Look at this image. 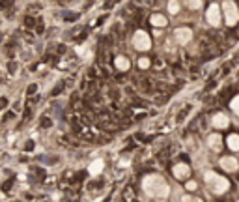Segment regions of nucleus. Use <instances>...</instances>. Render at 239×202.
Returning a JSON list of instances; mask_svg holds the SVG:
<instances>
[{"mask_svg": "<svg viewBox=\"0 0 239 202\" xmlns=\"http://www.w3.org/2000/svg\"><path fill=\"white\" fill-rule=\"evenodd\" d=\"M105 170V159L103 157H97V159H91L90 165H88V174L91 178H97L99 174H103Z\"/></svg>", "mask_w": 239, "mask_h": 202, "instance_id": "nucleus-11", "label": "nucleus"}, {"mask_svg": "<svg viewBox=\"0 0 239 202\" xmlns=\"http://www.w3.org/2000/svg\"><path fill=\"white\" fill-rule=\"evenodd\" d=\"M35 94H38V83H30L26 86V95L30 97V95H35Z\"/></svg>", "mask_w": 239, "mask_h": 202, "instance_id": "nucleus-20", "label": "nucleus"}, {"mask_svg": "<svg viewBox=\"0 0 239 202\" xmlns=\"http://www.w3.org/2000/svg\"><path fill=\"white\" fill-rule=\"evenodd\" d=\"M191 174H192V169H191V165L187 163V161H176V163L172 165V176H174L177 181H183V184H185V181L191 178Z\"/></svg>", "mask_w": 239, "mask_h": 202, "instance_id": "nucleus-8", "label": "nucleus"}, {"mask_svg": "<svg viewBox=\"0 0 239 202\" xmlns=\"http://www.w3.org/2000/svg\"><path fill=\"white\" fill-rule=\"evenodd\" d=\"M24 26L26 28H35V17L26 15V17H24Z\"/></svg>", "mask_w": 239, "mask_h": 202, "instance_id": "nucleus-21", "label": "nucleus"}, {"mask_svg": "<svg viewBox=\"0 0 239 202\" xmlns=\"http://www.w3.org/2000/svg\"><path fill=\"white\" fill-rule=\"evenodd\" d=\"M136 65H138V69L146 71V69L151 68V58H150V56H140L138 60H136Z\"/></svg>", "mask_w": 239, "mask_h": 202, "instance_id": "nucleus-17", "label": "nucleus"}, {"mask_svg": "<svg viewBox=\"0 0 239 202\" xmlns=\"http://www.w3.org/2000/svg\"><path fill=\"white\" fill-rule=\"evenodd\" d=\"M218 166H221L226 174H237L239 172V159L233 154L222 155V157L218 159Z\"/></svg>", "mask_w": 239, "mask_h": 202, "instance_id": "nucleus-10", "label": "nucleus"}, {"mask_svg": "<svg viewBox=\"0 0 239 202\" xmlns=\"http://www.w3.org/2000/svg\"><path fill=\"white\" fill-rule=\"evenodd\" d=\"M8 68H9V69H8V71H9V75H15V73H17L19 64H17V62H9V64H8Z\"/></svg>", "mask_w": 239, "mask_h": 202, "instance_id": "nucleus-23", "label": "nucleus"}, {"mask_svg": "<svg viewBox=\"0 0 239 202\" xmlns=\"http://www.w3.org/2000/svg\"><path fill=\"white\" fill-rule=\"evenodd\" d=\"M62 90H64V83H58V86H54V90L50 92V95H58V94H62Z\"/></svg>", "mask_w": 239, "mask_h": 202, "instance_id": "nucleus-25", "label": "nucleus"}, {"mask_svg": "<svg viewBox=\"0 0 239 202\" xmlns=\"http://www.w3.org/2000/svg\"><path fill=\"white\" fill-rule=\"evenodd\" d=\"M131 45H133V49L138 51V53H148L151 49V45H153V41H151L150 32L138 28V30H135L133 36H131Z\"/></svg>", "mask_w": 239, "mask_h": 202, "instance_id": "nucleus-4", "label": "nucleus"}, {"mask_svg": "<svg viewBox=\"0 0 239 202\" xmlns=\"http://www.w3.org/2000/svg\"><path fill=\"white\" fill-rule=\"evenodd\" d=\"M202 180H204L206 189L209 191L213 196H224L228 191L232 189L230 180H228L224 174H218L217 170H204Z\"/></svg>", "mask_w": 239, "mask_h": 202, "instance_id": "nucleus-2", "label": "nucleus"}, {"mask_svg": "<svg viewBox=\"0 0 239 202\" xmlns=\"http://www.w3.org/2000/svg\"><path fill=\"white\" fill-rule=\"evenodd\" d=\"M230 110L239 118V94H235V95L230 99Z\"/></svg>", "mask_w": 239, "mask_h": 202, "instance_id": "nucleus-19", "label": "nucleus"}, {"mask_svg": "<svg viewBox=\"0 0 239 202\" xmlns=\"http://www.w3.org/2000/svg\"><path fill=\"white\" fill-rule=\"evenodd\" d=\"M222 15H224V24L228 28H235L239 24V6L235 0H222Z\"/></svg>", "mask_w": 239, "mask_h": 202, "instance_id": "nucleus-3", "label": "nucleus"}, {"mask_svg": "<svg viewBox=\"0 0 239 202\" xmlns=\"http://www.w3.org/2000/svg\"><path fill=\"white\" fill-rule=\"evenodd\" d=\"M140 187L142 191L146 193L148 198H155V200H165L170 196V184L166 181V178L162 174H157V172H151V174H146L140 181Z\"/></svg>", "mask_w": 239, "mask_h": 202, "instance_id": "nucleus-1", "label": "nucleus"}, {"mask_svg": "<svg viewBox=\"0 0 239 202\" xmlns=\"http://www.w3.org/2000/svg\"><path fill=\"white\" fill-rule=\"evenodd\" d=\"M114 68L118 69L120 73H127L131 69V60L127 54H118V56H114Z\"/></svg>", "mask_w": 239, "mask_h": 202, "instance_id": "nucleus-13", "label": "nucleus"}, {"mask_svg": "<svg viewBox=\"0 0 239 202\" xmlns=\"http://www.w3.org/2000/svg\"><path fill=\"white\" fill-rule=\"evenodd\" d=\"M209 124H211V127H213V129H217V131H224V129H228V127L232 125V118H230V114H226V112H224V110H217V112H213V114H211Z\"/></svg>", "mask_w": 239, "mask_h": 202, "instance_id": "nucleus-7", "label": "nucleus"}, {"mask_svg": "<svg viewBox=\"0 0 239 202\" xmlns=\"http://www.w3.org/2000/svg\"><path fill=\"white\" fill-rule=\"evenodd\" d=\"M129 165H131V159L129 157H120L118 159V166H120V169H127Z\"/></svg>", "mask_w": 239, "mask_h": 202, "instance_id": "nucleus-22", "label": "nucleus"}, {"mask_svg": "<svg viewBox=\"0 0 239 202\" xmlns=\"http://www.w3.org/2000/svg\"><path fill=\"white\" fill-rule=\"evenodd\" d=\"M224 21V15H222V6L218 2H211L206 9V23L211 28H218Z\"/></svg>", "mask_w": 239, "mask_h": 202, "instance_id": "nucleus-5", "label": "nucleus"}, {"mask_svg": "<svg viewBox=\"0 0 239 202\" xmlns=\"http://www.w3.org/2000/svg\"><path fill=\"white\" fill-rule=\"evenodd\" d=\"M181 6H183L181 0H168V2H166V11H168L172 17H176V15L181 13Z\"/></svg>", "mask_w": 239, "mask_h": 202, "instance_id": "nucleus-15", "label": "nucleus"}, {"mask_svg": "<svg viewBox=\"0 0 239 202\" xmlns=\"http://www.w3.org/2000/svg\"><path fill=\"white\" fill-rule=\"evenodd\" d=\"M226 148L232 154H239V133H230L226 137Z\"/></svg>", "mask_w": 239, "mask_h": 202, "instance_id": "nucleus-14", "label": "nucleus"}, {"mask_svg": "<svg viewBox=\"0 0 239 202\" xmlns=\"http://www.w3.org/2000/svg\"><path fill=\"white\" fill-rule=\"evenodd\" d=\"M181 2L189 11H198V9H202V6H204V0H181Z\"/></svg>", "mask_w": 239, "mask_h": 202, "instance_id": "nucleus-16", "label": "nucleus"}, {"mask_svg": "<svg viewBox=\"0 0 239 202\" xmlns=\"http://www.w3.org/2000/svg\"><path fill=\"white\" fill-rule=\"evenodd\" d=\"M172 38H174L176 45H179V47H187L189 43H192V39H194V30L191 26H187V24H183V26H176L174 32H172Z\"/></svg>", "mask_w": 239, "mask_h": 202, "instance_id": "nucleus-6", "label": "nucleus"}, {"mask_svg": "<svg viewBox=\"0 0 239 202\" xmlns=\"http://www.w3.org/2000/svg\"><path fill=\"white\" fill-rule=\"evenodd\" d=\"M34 148H35V142H34L32 139H30V140H26V142H24V152H32Z\"/></svg>", "mask_w": 239, "mask_h": 202, "instance_id": "nucleus-24", "label": "nucleus"}, {"mask_svg": "<svg viewBox=\"0 0 239 202\" xmlns=\"http://www.w3.org/2000/svg\"><path fill=\"white\" fill-rule=\"evenodd\" d=\"M148 23H150L153 28H166V26H168V17H166L165 13L155 11V13H151V15H150Z\"/></svg>", "mask_w": 239, "mask_h": 202, "instance_id": "nucleus-12", "label": "nucleus"}, {"mask_svg": "<svg viewBox=\"0 0 239 202\" xmlns=\"http://www.w3.org/2000/svg\"><path fill=\"white\" fill-rule=\"evenodd\" d=\"M183 189H185L187 193H196V191H198V181L189 178V180L185 181V187H183Z\"/></svg>", "mask_w": 239, "mask_h": 202, "instance_id": "nucleus-18", "label": "nucleus"}, {"mask_svg": "<svg viewBox=\"0 0 239 202\" xmlns=\"http://www.w3.org/2000/svg\"><path fill=\"white\" fill-rule=\"evenodd\" d=\"M8 107V97H0V110Z\"/></svg>", "mask_w": 239, "mask_h": 202, "instance_id": "nucleus-26", "label": "nucleus"}, {"mask_svg": "<svg viewBox=\"0 0 239 202\" xmlns=\"http://www.w3.org/2000/svg\"><path fill=\"white\" fill-rule=\"evenodd\" d=\"M206 146L209 148L211 152H215V154H221L222 148L226 146V140L222 139V135H221V131H213V133H209L206 137Z\"/></svg>", "mask_w": 239, "mask_h": 202, "instance_id": "nucleus-9", "label": "nucleus"}]
</instances>
